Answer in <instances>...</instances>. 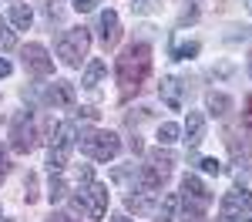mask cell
<instances>
[{
  "label": "cell",
  "instance_id": "cell-1",
  "mask_svg": "<svg viewBox=\"0 0 252 222\" xmlns=\"http://www.w3.org/2000/svg\"><path fill=\"white\" fill-rule=\"evenodd\" d=\"M115 71H118V84H121V98H131L152 71V44H145V40L128 44L118 58Z\"/></svg>",
  "mask_w": 252,
  "mask_h": 222
},
{
  "label": "cell",
  "instance_id": "cell-2",
  "mask_svg": "<svg viewBox=\"0 0 252 222\" xmlns=\"http://www.w3.org/2000/svg\"><path fill=\"white\" fill-rule=\"evenodd\" d=\"M88 51H91V34H88V27H71V31H64L58 40V58L67 64V67H81V61L88 58Z\"/></svg>",
  "mask_w": 252,
  "mask_h": 222
},
{
  "label": "cell",
  "instance_id": "cell-3",
  "mask_svg": "<svg viewBox=\"0 0 252 222\" xmlns=\"http://www.w3.org/2000/svg\"><path fill=\"white\" fill-rule=\"evenodd\" d=\"M81 152L94 161H111L121 152V138L115 131H84L81 135Z\"/></svg>",
  "mask_w": 252,
  "mask_h": 222
},
{
  "label": "cell",
  "instance_id": "cell-4",
  "mask_svg": "<svg viewBox=\"0 0 252 222\" xmlns=\"http://www.w3.org/2000/svg\"><path fill=\"white\" fill-rule=\"evenodd\" d=\"M71 209L84 212L88 219H101L108 212V185L101 182H88V189L81 195H71Z\"/></svg>",
  "mask_w": 252,
  "mask_h": 222
},
{
  "label": "cell",
  "instance_id": "cell-5",
  "mask_svg": "<svg viewBox=\"0 0 252 222\" xmlns=\"http://www.w3.org/2000/svg\"><path fill=\"white\" fill-rule=\"evenodd\" d=\"M182 205H185L189 216H202V212L212 205V192H209V185L198 179V175H192V172L182 179Z\"/></svg>",
  "mask_w": 252,
  "mask_h": 222
},
{
  "label": "cell",
  "instance_id": "cell-6",
  "mask_svg": "<svg viewBox=\"0 0 252 222\" xmlns=\"http://www.w3.org/2000/svg\"><path fill=\"white\" fill-rule=\"evenodd\" d=\"M71 148H74V125H71V121H64V125L54 128V138H51V155H47L51 172H61V168L67 165Z\"/></svg>",
  "mask_w": 252,
  "mask_h": 222
},
{
  "label": "cell",
  "instance_id": "cell-7",
  "mask_svg": "<svg viewBox=\"0 0 252 222\" xmlns=\"http://www.w3.org/2000/svg\"><path fill=\"white\" fill-rule=\"evenodd\" d=\"M10 138H14V152L20 155H27V152H34V145H37V125L31 118V111H24L14 118V131H10Z\"/></svg>",
  "mask_w": 252,
  "mask_h": 222
},
{
  "label": "cell",
  "instance_id": "cell-8",
  "mask_svg": "<svg viewBox=\"0 0 252 222\" xmlns=\"http://www.w3.org/2000/svg\"><path fill=\"white\" fill-rule=\"evenodd\" d=\"M20 58H24V67H27L31 74H37V78H47V74L54 71V58H51L47 47H40V44H27V47L20 51Z\"/></svg>",
  "mask_w": 252,
  "mask_h": 222
},
{
  "label": "cell",
  "instance_id": "cell-9",
  "mask_svg": "<svg viewBox=\"0 0 252 222\" xmlns=\"http://www.w3.org/2000/svg\"><path fill=\"white\" fill-rule=\"evenodd\" d=\"M246 212H249V199H246V192H229L222 205H219V219L222 222H242L246 219Z\"/></svg>",
  "mask_w": 252,
  "mask_h": 222
},
{
  "label": "cell",
  "instance_id": "cell-10",
  "mask_svg": "<svg viewBox=\"0 0 252 222\" xmlns=\"http://www.w3.org/2000/svg\"><path fill=\"white\" fill-rule=\"evenodd\" d=\"M44 101H47L51 108H74V84H71V81H54V84L47 88Z\"/></svg>",
  "mask_w": 252,
  "mask_h": 222
},
{
  "label": "cell",
  "instance_id": "cell-11",
  "mask_svg": "<svg viewBox=\"0 0 252 222\" xmlns=\"http://www.w3.org/2000/svg\"><path fill=\"white\" fill-rule=\"evenodd\" d=\"M101 40H104V47H115L118 40H121V24H118L115 10H104L101 14Z\"/></svg>",
  "mask_w": 252,
  "mask_h": 222
},
{
  "label": "cell",
  "instance_id": "cell-12",
  "mask_svg": "<svg viewBox=\"0 0 252 222\" xmlns=\"http://www.w3.org/2000/svg\"><path fill=\"white\" fill-rule=\"evenodd\" d=\"M182 135H185V141H189V145H198V141L205 138V115H198V111H189Z\"/></svg>",
  "mask_w": 252,
  "mask_h": 222
},
{
  "label": "cell",
  "instance_id": "cell-13",
  "mask_svg": "<svg viewBox=\"0 0 252 222\" xmlns=\"http://www.w3.org/2000/svg\"><path fill=\"white\" fill-rule=\"evenodd\" d=\"M125 205H128V212H135V216H152V212L158 209L155 199H152L148 192H135V195H128Z\"/></svg>",
  "mask_w": 252,
  "mask_h": 222
},
{
  "label": "cell",
  "instance_id": "cell-14",
  "mask_svg": "<svg viewBox=\"0 0 252 222\" xmlns=\"http://www.w3.org/2000/svg\"><path fill=\"white\" fill-rule=\"evenodd\" d=\"M148 165L155 168L158 175H165V179H168V172H172V165H175V155H172V152H165V148L158 145L155 152H148Z\"/></svg>",
  "mask_w": 252,
  "mask_h": 222
},
{
  "label": "cell",
  "instance_id": "cell-15",
  "mask_svg": "<svg viewBox=\"0 0 252 222\" xmlns=\"http://www.w3.org/2000/svg\"><path fill=\"white\" fill-rule=\"evenodd\" d=\"M161 98L168 101V108H182V81L178 78H165L161 81Z\"/></svg>",
  "mask_w": 252,
  "mask_h": 222
},
{
  "label": "cell",
  "instance_id": "cell-16",
  "mask_svg": "<svg viewBox=\"0 0 252 222\" xmlns=\"http://www.w3.org/2000/svg\"><path fill=\"white\" fill-rule=\"evenodd\" d=\"M104 71H108V64H104L101 58H94L91 64H88V67H84V78H81V84H84L88 91H94V88H97V81H101V74H104Z\"/></svg>",
  "mask_w": 252,
  "mask_h": 222
},
{
  "label": "cell",
  "instance_id": "cell-17",
  "mask_svg": "<svg viewBox=\"0 0 252 222\" xmlns=\"http://www.w3.org/2000/svg\"><path fill=\"white\" fill-rule=\"evenodd\" d=\"M178 205H182V195H178V192H168V195L161 199V205H158V222H172L175 212H178Z\"/></svg>",
  "mask_w": 252,
  "mask_h": 222
},
{
  "label": "cell",
  "instance_id": "cell-18",
  "mask_svg": "<svg viewBox=\"0 0 252 222\" xmlns=\"http://www.w3.org/2000/svg\"><path fill=\"white\" fill-rule=\"evenodd\" d=\"M205 104H209V111H212L215 118H222V115L232 111V98H229V95H219V91H212V95L205 98Z\"/></svg>",
  "mask_w": 252,
  "mask_h": 222
},
{
  "label": "cell",
  "instance_id": "cell-19",
  "mask_svg": "<svg viewBox=\"0 0 252 222\" xmlns=\"http://www.w3.org/2000/svg\"><path fill=\"white\" fill-rule=\"evenodd\" d=\"M47 199L51 202H64L67 199V182L61 172H51V189H47Z\"/></svg>",
  "mask_w": 252,
  "mask_h": 222
},
{
  "label": "cell",
  "instance_id": "cell-20",
  "mask_svg": "<svg viewBox=\"0 0 252 222\" xmlns=\"http://www.w3.org/2000/svg\"><path fill=\"white\" fill-rule=\"evenodd\" d=\"M31 20H34L31 7H24V3H14V7H10V24H14V27L27 31V27H31Z\"/></svg>",
  "mask_w": 252,
  "mask_h": 222
},
{
  "label": "cell",
  "instance_id": "cell-21",
  "mask_svg": "<svg viewBox=\"0 0 252 222\" xmlns=\"http://www.w3.org/2000/svg\"><path fill=\"white\" fill-rule=\"evenodd\" d=\"M178 135H182V128H178L175 121L158 125V145H172V141H178Z\"/></svg>",
  "mask_w": 252,
  "mask_h": 222
},
{
  "label": "cell",
  "instance_id": "cell-22",
  "mask_svg": "<svg viewBox=\"0 0 252 222\" xmlns=\"http://www.w3.org/2000/svg\"><path fill=\"white\" fill-rule=\"evenodd\" d=\"M0 47H3V51H14V47H17V34H14L10 20H3V17H0Z\"/></svg>",
  "mask_w": 252,
  "mask_h": 222
},
{
  "label": "cell",
  "instance_id": "cell-23",
  "mask_svg": "<svg viewBox=\"0 0 252 222\" xmlns=\"http://www.w3.org/2000/svg\"><path fill=\"white\" fill-rule=\"evenodd\" d=\"M198 51H202V44H182V47H175V61H189V58H195V54H198Z\"/></svg>",
  "mask_w": 252,
  "mask_h": 222
},
{
  "label": "cell",
  "instance_id": "cell-24",
  "mask_svg": "<svg viewBox=\"0 0 252 222\" xmlns=\"http://www.w3.org/2000/svg\"><path fill=\"white\" fill-rule=\"evenodd\" d=\"M198 165H202L205 175H219V172H222V161H219V159H202Z\"/></svg>",
  "mask_w": 252,
  "mask_h": 222
},
{
  "label": "cell",
  "instance_id": "cell-25",
  "mask_svg": "<svg viewBox=\"0 0 252 222\" xmlns=\"http://www.w3.org/2000/svg\"><path fill=\"white\" fill-rule=\"evenodd\" d=\"M101 0H74V10H81V14H91Z\"/></svg>",
  "mask_w": 252,
  "mask_h": 222
},
{
  "label": "cell",
  "instance_id": "cell-26",
  "mask_svg": "<svg viewBox=\"0 0 252 222\" xmlns=\"http://www.w3.org/2000/svg\"><path fill=\"white\" fill-rule=\"evenodd\" d=\"M27 202H37V175H27Z\"/></svg>",
  "mask_w": 252,
  "mask_h": 222
},
{
  "label": "cell",
  "instance_id": "cell-27",
  "mask_svg": "<svg viewBox=\"0 0 252 222\" xmlns=\"http://www.w3.org/2000/svg\"><path fill=\"white\" fill-rule=\"evenodd\" d=\"M242 125H246V128H252V95L246 98V111H242Z\"/></svg>",
  "mask_w": 252,
  "mask_h": 222
},
{
  "label": "cell",
  "instance_id": "cell-28",
  "mask_svg": "<svg viewBox=\"0 0 252 222\" xmlns=\"http://www.w3.org/2000/svg\"><path fill=\"white\" fill-rule=\"evenodd\" d=\"M131 7H135V10H141V14H148V10H152V7H155V3H152V0H135V3H131Z\"/></svg>",
  "mask_w": 252,
  "mask_h": 222
},
{
  "label": "cell",
  "instance_id": "cell-29",
  "mask_svg": "<svg viewBox=\"0 0 252 222\" xmlns=\"http://www.w3.org/2000/svg\"><path fill=\"white\" fill-rule=\"evenodd\" d=\"M10 172V159H7V152H0V179Z\"/></svg>",
  "mask_w": 252,
  "mask_h": 222
},
{
  "label": "cell",
  "instance_id": "cell-30",
  "mask_svg": "<svg viewBox=\"0 0 252 222\" xmlns=\"http://www.w3.org/2000/svg\"><path fill=\"white\" fill-rule=\"evenodd\" d=\"M10 71H14V64H10V61H7V58H0V78H7Z\"/></svg>",
  "mask_w": 252,
  "mask_h": 222
},
{
  "label": "cell",
  "instance_id": "cell-31",
  "mask_svg": "<svg viewBox=\"0 0 252 222\" xmlns=\"http://www.w3.org/2000/svg\"><path fill=\"white\" fill-rule=\"evenodd\" d=\"M78 179H81V182H91V179H94V172H91V165H84V168H81V172H78Z\"/></svg>",
  "mask_w": 252,
  "mask_h": 222
},
{
  "label": "cell",
  "instance_id": "cell-32",
  "mask_svg": "<svg viewBox=\"0 0 252 222\" xmlns=\"http://www.w3.org/2000/svg\"><path fill=\"white\" fill-rule=\"evenodd\" d=\"M47 222H74V219H71V216H64V212H54Z\"/></svg>",
  "mask_w": 252,
  "mask_h": 222
},
{
  "label": "cell",
  "instance_id": "cell-33",
  "mask_svg": "<svg viewBox=\"0 0 252 222\" xmlns=\"http://www.w3.org/2000/svg\"><path fill=\"white\" fill-rule=\"evenodd\" d=\"M246 199H249V212H252V192H246Z\"/></svg>",
  "mask_w": 252,
  "mask_h": 222
},
{
  "label": "cell",
  "instance_id": "cell-34",
  "mask_svg": "<svg viewBox=\"0 0 252 222\" xmlns=\"http://www.w3.org/2000/svg\"><path fill=\"white\" fill-rule=\"evenodd\" d=\"M249 74H252V54H249Z\"/></svg>",
  "mask_w": 252,
  "mask_h": 222
},
{
  "label": "cell",
  "instance_id": "cell-35",
  "mask_svg": "<svg viewBox=\"0 0 252 222\" xmlns=\"http://www.w3.org/2000/svg\"><path fill=\"white\" fill-rule=\"evenodd\" d=\"M111 222H131V219H111Z\"/></svg>",
  "mask_w": 252,
  "mask_h": 222
},
{
  "label": "cell",
  "instance_id": "cell-36",
  "mask_svg": "<svg viewBox=\"0 0 252 222\" xmlns=\"http://www.w3.org/2000/svg\"><path fill=\"white\" fill-rule=\"evenodd\" d=\"M246 7H249V10H252V0H246Z\"/></svg>",
  "mask_w": 252,
  "mask_h": 222
},
{
  "label": "cell",
  "instance_id": "cell-37",
  "mask_svg": "<svg viewBox=\"0 0 252 222\" xmlns=\"http://www.w3.org/2000/svg\"><path fill=\"white\" fill-rule=\"evenodd\" d=\"M47 3H58V0H47Z\"/></svg>",
  "mask_w": 252,
  "mask_h": 222
},
{
  "label": "cell",
  "instance_id": "cell-38",
  "mask_svg": "<svg viewBox=\"0 0 252 222\" xmlns=\"http://www.w3.org/2000/svg\"><path fill=\"white\" fill-rule=\"evenodd\" d=\"M242 222H252V219H242Z\"/></svg>",
  "mask_w": 252,
  "mask_h": 222
}]
</instances>
